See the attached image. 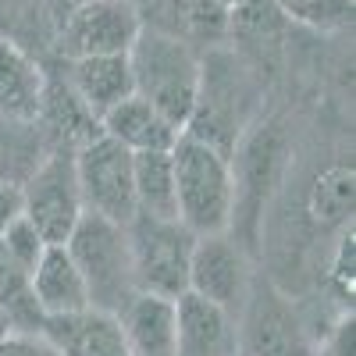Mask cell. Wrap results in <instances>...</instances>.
<instances>
[{
	"instance_id": "6da1fadb",
	"label": "cell",
	"mask_w": 356,
	"mask_h": 356,
	"mask_svg": "<svg viewBox=\"0 0 356 356\" xmlns=\"http://www.w3.org/2000/svg\"><path fill=\"white\" fill-rule=\"evenodd\" d=\"M175 168V203L182 221L196 239L232 232L235 221V168L225 154L193 136H178L171 146Z\"/></svg>"
},
{
	"instance_id": "7a4b0ae2",
	"label": "cell",
	"mask_w": 356,
	"mask_h": 356,
	"mask_svg": "<svg viewBox=\"0 0 356 356\" xmlns=\"http://www.w3.org/2000/svg\"><path fill=\"white\" fill-rule=\"evenodd\" d=\"M250 107H253L250 68L235 54L211 47L200 57V93L182 132L214 146L218 154L232 161L250 125Z\"/></svg>"
},
{
	"instance_id": "3957f363",
	"label": "cell",
	"mask_w": 356,
	"mask_h": 356,
	"mask_svg": "<svg viewBox=\"0 0 356 356\" xmlns=\"http://www.w3.org/2000/svg\"><path fill=\"white\" fill-rule=\"evenodd\" d=\"M125 57L132 72V93L157 107L175 129H186L200 93V50L143 25Z\"/></svg>"
},
{
	"instance_id": "277c9868",
	"label": "cell",
	"mask_w": 356,
	"mask_h": 356,
	"mask_svg": "<svg viewBox=\"0 0 356 356\" xmlns=\"http://www.w3.org/2000/svg\"><path fill=\"white\" fill-rule=\"evenodd\" d=\"M68 257L75 260L89 307L104 314H122L129 300L139 292L132 275V253H129V235L125 225H114L97 214H82L72 235L65 239Z\"/></svg>"
},
{
	"instance_id": "5b68a950",
	"label": "cell",
	"mask_w": 356,
	"mask_h": 356,
	"mask_svg": "<svg viewBox=\"0 0 356 356\" xmlns=\"http://www.w3.org/2000/svg\"><path fill=\"white\" fill-rule=\"evenodd\" d=\"M136 289L161 300H178L189 292V260L196 235L178 218L136 214L125 225Z\"/></svg>"
},
{
	"instance_id": "8992f818",
	"label": "cell",
	"mask_w": 356,
	"mask_h": 356,
	"mask_svg": "<svg viewBox=\"0 0 356 356\" xmlns=\"http://www.w3.org/2000/svg\"><path fill=\"white\" fill-rule=\"evenodd\" d=\"M75 182L82 196V211L107 218L114 225H129L136 218V189H132V154L104 132L82 143L72 154Z\"/></svg>"
},
{
	"instance_id": "52a82bcc",
	"label": "cell",
	"mask_w": 356,
	"mask_h": 356,
	"mask_svg": "<svg viewBox=\"0 0 356 356\" xmlns=\"http://www.w3.org/2000/svg\"><path fill=\"white\" fill-rule=\"evenodd\" d=\"M139 29L143 22L132 0H79L57 22L54 50L61 54V61L118 57V54H129Z\"/></svg>"
},
{
	"instance_id": "ba28073f",
	"label": "cell",
	"mask_w": 356,
	"mask_h": 356,
	"mask_svg": "<svg viewBox=\"0 0 356 356\" xmlns=\"http://www.w3.org/2000/svg\"><path fill=\"white\" fill-rule=\"evenodd\" d=\"M235 335L239 356H314L310 332L289 296L264 278H253L243 310L235 314Z\"/></svg>"
},
{
	"instance_id": "9c48e42d",
	"label": "cell",
	"mask_w": 356,
	"mask_h": 356,
	"mask_svg": "<svg viewBox=\"0 0 356 356\" xmlns=\"http://www.w3.org/2000/svg\"><path fill=\"white\" fill-rule=\"evenodd\" d=\"M82 214L86 211L75 182V161L68 150H50L22 186V218L50 246H65V239L72 235Z\"/></svg>"
},
{
	"instance_id": "30bf717a",
	"label": "cell",
	"mask_w": 356,
	"mask_h": 356,
	"mask_svg": "<svg viewBox=\"0 0 356 356\" xmlns=\"http://www.w3.org/2000/svg\"><path fill=\"white\" fill-rule=\"evenodd\" d=\"M253 267L246 257V246L235 239L232 232L221 235H203L193 246V260H189V292L200 300L221 307L225 314H239L250 285H253Z\"/></svg>"
},
{
	"instance_id": "8fae6325",
	"label": "cell",
	"mask_w": 356,
	"mask_h": 356,
	"mask_svg": "<svg viewBox=\"0 0 356 356\" xmlns=\"http://www.w3.org/2000/svg\"><path fill=\"white\" fill-rule=\"evenodd\" d=\"M132 4L146 29L182 40L193 50H211L228 40V8H221L218 0H132Z\"/></svg>"
},
{
	"instance_id": "7c38bea8",
	"label": "cell",
	"mask_w": 356,
	"mask_h": 356,
	"mask_svg": "<svg viewBox=\"0 0 356 356\" xmlns=\"http://www.w3.org/2000/svg\"><path fill=\"white\" fill-rule=\"evenodd\" d=\"M175 356H239L235 317L186 292L175 300Z\"/></svg>"
},
{
	"instance_id": "4fadbf2b",
	"label": "cell",
	"mask_w": 356,
	"mask_h": 356,
	"mask_svg": "<svg viewBox=\"0 0 356 356\" xmlns=\"http://www.w3.org/2000/svg\"><path fill=\"white\" fill-rule=\"evenodd\" d=\"M40 335L61 356H129L118 317L93 310V307L75 310V314L43 317Z\"/></svg>"
},
{
	"instance_id": "5bb4252c",
	"label": "cell",
	"mask_w": 356,
	"mask_h": 356,
	"mask_svg": "<svg viewBox=\"0 0 356 356\" xmlns=\"http://www.w3.org/2000/svg\"><path fill=\"white\" fill-rule=\"evenodd\" d=\"M61 75L72 86V93L82 100V107L100 122V118L118 107L122 100L132 97V72L129 57H75V61H61Z\"/></svg>"
},
{
	"instance_id": "9a60e30c",
	"label": "cell",
	"mask_w": 356,
	"mask_h": 356,
	"mask_svg": "<svg viewBox=\"0 0 356 356\" xmlns=\"http://www.w3.org/2000/svg\"><path fill=\"white\" fill-rule=\"evenodd\" d=\"M43 89L47 68L40 57L11 40H0V118L36 122L43 107Z\"/></svg>"
},
{
	"instance_id": "2e32d148",
	"label": "cell",
	"mask_w": 356,
	"mask_h": 356,
	"mask_svg": "<svg viewBox=\"0 0 356 356\" xmlns=\"http://www.w3.org/2000/svg\"><path fill=\"white\" fill-rule=\"evenodd\" d=\"M36 125L43 129L50 150H68L75 154L82 143L100 136V122L82 107V100L72 93L61 72H47V89H43V107Z\"/></svg>"
},
{
	"instance_id": "e0dca14e",
	"label": "cell",
	"mask_w": 356,
	"mask_h": 356,
	"mask_svg": "<svg viewBox=\"0 0 356 356\" xmlns=\"http://www.w3.org/2000/svg\"><path fill=\"white\" fill-rule=\"evenodd\" d=\"M100 132L114 143H122L129 154H157V150H171L175 139L182 136V129H175L168 118L150 107L146 100H139L136 93L129 100H122L118 107H111L100 118Z\"/></svg>"
},
{
	"instance_id": "ac0fdd59",
	"label": "cell",
	"mask_w": 356,
	"mask_h": 356,
	"mask_svg": "<svg viewBox=\"0 0 356 356\" xmlns=\"http://www.w3.org/2000/svg\"><path fill=\"white\" fill-rule=\"evenodd\" d=\"M129 356H175V300L136 292L118 314Z\"/></svg>"
},
{
	"instance_id": "d6986e66",
	"label": "cell",
	"mask_w": 356,
	"mask_h": 356,
	"mask_svg": "<svg viewBox=\"0 0 356 356\" xmlns=\"http://www.w3.org/2000/svg\"><path fill=\"white\" fill-rule=\"evenodd\" d=\"M33 292L36 303L43 310V317H57V314H75L89 307V296L82 285V275L75 260L68 257L65 246H47L40 264L33 267Z\"/></svg>"
},
{
	"instance_id": "ffe728a7",
	"label": "cell",
	"mask_w": 356,
	"mask_h": 356,
	"mask_svg": "<svg viewBox=\"0 0 356 356\" xmlns=\"http://www.w3.org/2000/svg\"><path fill=\"white\" fill-rule=\"evenodd\" d=\"M50 154V143L36 122H11L0 118V186H25L43 157Z\"/></svg>"
},
{
	"instance_id": "44dd1931",
	"label": "cell",
	"mask_w": 356,
	"mask_h": 356,
	"mask_svg": "<svg viewBox=\"0 0 356 356\" xmlns=\"http://www.w3.org/2000/svg\"><path fill=\"white\" fill-rule=\"evenodd\" d=\"M132 189H136V214L178 218L171 150L132 154Z\"/></svg>"
},
{
	"instance_id": "7402d4cb",
	"label": "cell",
	"mask_w": 356,
	"mask_h": 356,
	"mask_svg": "<svg viewBox=\"0 0 356 356\" xmlns=\"http://www.w3.org/2000/svg\"><path fill=\"white\" fill-rule=\"evenodd\" d=\"M57 15L50 0H0V40H11L29 54L54 47Z\"/></svg>"
},
{
	"instance_id": "603a6c76",
	"label": "cell",
	"mask_w": 356,
	"mask_h": 356,
	"mask_svg": "<svg viewBox=\"0 0 356 356\" xmlns=\"http://www.w3.org/2000/svg\"><path fill=\"white\" fill-rule=\"evenodd\" d=\"M0 314L8 317L11 332L40 335L43 310H40L36 292H33V271H25V267L8 253L4 243H0Z\"/></svg>"
},
{
	"instance_id": "cb8c5ba5",
	"label": "cell",
	"mask_w": 356,
	"mask_h": 356,
	"mask_svg": "<svg viewBox=\"0 0 356 356\" xmlns=\"http://www.w3.org/2000/svg\"><path fill=\"white\" fill-rule=\"evenodd\" d=\"M353 196H356V175L346 164H335L317 175L310 189V218L321 228H342L353 221Z\"/></svg>"
},
{
	"instance_id": "d4e9b609",
	"label": "cell",
	"mask_w": 356,
	"mask_h": 356,
	"mask_svg": "<svg viewBox=\"0 0 356 356\" xmlns=\"http://www.w3.org/2000/svg\"><path fill=\"white\" fill-rule=\"evenodd\" d=\"M278 15L296 25H310V29H342L353 22L356 4L353 0H271Z\"/></svg>"
},
{
	"instance_id": "484cf974",
	"label": "cell",
	"mask_w": 356,
	"mask_h": 356,
	"mask_svg": "<svg viewBox=\"0 0 356 356\" xmlns=\"http://www.w3.org/2000/svg\"><path fill=\"white\" fill-rule=\"evenodd\" d=\"M0 243L8 246V253H11V257H15L22 267H25V271H33V267L40 264V257H43V250L50 246V243H47L43 235H40L33 225H29L25 218H18V221H15V225L4 232V235H0Z\"/></svg>"
},
{
	"instance_id": "4316f807",
	"label": "cell",
	"mask_w": 356,
	"mask_h": 356,
	"mask_svg": "<svg viewBox=\"0 0 356 356\" xmlns=\"http://www.w3.org/2000/svg\"><path fill=\"white\" fill-rule=\"evenodd\" d=\"M353 278H356V246H353V228L342 235L339 253H335V267H332V282L339 289L342 300L353 303Z\"/></svg>"
},
{
	"instance_id": "83f0119b",
	"label": "cell",
	"mask_w": 356,
	"mask_h": 356,
	"mask_svg": "<svg viewBox=\"0 0 356 356\" xmlns=\"http://www.w3.org/2000/svg\"><path fill=\"white\" fill-rule=\"evenodd\" d=\"M0 356H61L43 335L33 332H8L0 335Z\"/></svg>"
},
{
	"instance_id": "f1b7e54d",
	"label": "cell",
	"mask_w": 356,
	"mask_h": 356,
	"mask_svg": "<svg viewBox=\"0 0 356 356\" xmlns=\"http://www.w3.org/2000/svg\"><path fill=\"white\" fill-rule=\"evenodd\" d=\"M22 218V186H0V235Z\"/></svg>"
},
{
	"instance_id": "f546056e",
	"label": "cell",
	"mask_w": 356,
	"mask_h": 356,
	"mask_svg": "<svg viewBox=\"0 0 356 356\" xmlns=\"http://www.w3.org/2000/svg\"><path fill=\"white\" fill-rule=\"evenodd\" d=\"M317 356H353V317L339 321V328L332 332V339L324 342V349Z\"/></svg>"
},
{
	"instance_id": "4dcf8cb0",
	"label": "cell",
	"mask_w": 356,
	"mask_h": 356,
	"mask_svg": "<svg viewBox=\"0 0 356 356\" xmlns=\"http://www.w3.org/2000/svg\"><path fill=\"white\" fill-rule=\"evenodd\" d=\"M8 332H11V324H8V317H4V314H0V335H8Z\"/></svg>"
},
{
	"instance_id": "1f68e13d",
	"label": "cell",
	"mask_w": 356,
	"mask_h": 356,
	"mask_svg": "<svg viewBox=\"0 0 356 356\" xmlns=\"http://www.w3.org/2000/svg\"><path fill=\"white\" fill-rule=\"evenodd\" d=\"M218 4H221V8H228V11H232V8H235V4H243V0H218Z\"/></svg>"
}]
</instances>
